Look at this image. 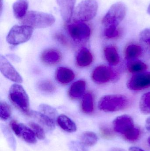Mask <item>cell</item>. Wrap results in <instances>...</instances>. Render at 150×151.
<instances>
[{
    "mask_svg": "<svg viewBox=\"0 0 150 151\" xmlns=\"http://www.w3.org/2000/svg\"><path fill=\"white\" fill-rule=\"evenodd\" d=\"M55 17L52 14L37 11L28 12L19 23L23 25L34 28H45L49 27L55 22Z\"/></svg>",
    "mask_w": 150,
    "mask_h": 151,
    "instance_id": "6da1fadb",
    "label": "cell"
},
{
    "mask_svg": "<svg viewBox=\"0 0 150 151\" xmlns=\"http://www.w3.org/2000/svg\"><path fill=\"white\" fill-rule=\"evenodd\" d=\"M98 8L96 0H83L75 9L72 19L74 22L90 21L96 17Z\"/></svg>",
    "mask_w": 150,
    "mask_h": 151,
    "instance_id": "7a4b0ae2",
    "label": "cell"
},
{
    "mask_svg": "<svg viewBox=\"0 0 150 151\" xmlns=\"http://www.w3.org/2000/svg\"><path fill=\"white\" fill-rule=\"evenodd\" d=\"M128 104L126 96L120 94L106 95L100 99L98 108L106 112H113L124 109Z\"/></svg>",
    "mask_w": 150,
    "mask_h": 151,
    "instance_id": "3957f363",
    "label": "cell"
},
{
    "mask_svg": "<svg viewBox=\"0 0 150 151\" xmlns=\"http://www.w3.org/2000/svg\"><path fill=\"white\" fill-rule=\"evenodd\" d=\"M9 99L18 109L24 113L30 112L29 97L23 88L18 84H13L10 88Z\"/></svg>",
    "mask_w": 150,
    "mask_h": 151,
    "instance_id": "277c9868",
    "label": "cell"
},
{
    "mask_svg": "<svg viewBox=\"0 0 150 151\" xmlns=\"http://www.w3.org/2000/svg\"><path fill=\"white\" fill-rule=\"evenodd\" d=\"M127 12L126 4L122 2H118L112 5L102 20L103 25L106 27H118L123 20Z\"/></svg>",
    "mask_w": 150,
    "mask_h": 151,
    "instance_id": "5b68a950",
    "label": "cell"
},
{
    "mask_svg": "<svg viewBox=\"0 0 150 151\" xmlns=\"http://www.w3.org/2000/svg\"><path fill=\"white\" fill-rule=\"evenodd\" d=\"M33 32V28L26 25L14 26L10 30L6 38L8 43L17 45L29 40Z\"/></svg>",
    "mask_w": 150,
    "mask_h": 151,
    "instance_id": "8992f818",
    "label": "cell"
},
{
    "mask_svg": "<svg viewBox=\"0 0 150 151\" xmlns=\"http://www.w3.org/2000/svg\"><path fill=\"white\" fill-rule=\"evenodd\" d=\"M68 31L71 38L78 42H85L91 35L90 27L84 22H74L68 26Z\"/></svg>",
    "mask_w": 150,
    "mask_h": 151,
    "instance_id": "52a82bcc",
    "label": "cell"
},
{
    "mask_svg": "<svg viewBox=\"0 0 150 151\" xmlns=\"http://www.w3.org/2000/svg\"><path fill=\"white\" fill-rule=\"evenodd\" d=\"M127 86L133 91L141 90L150 87V72L141 73L133 76L128 81Z\"/></svg>",
    "mask_w": 150,
    "mask_h": 151,
    "instance_id": "ba28073f",
    "label": "cell"
},
{
    "mask_svg": "<svg viewBox=\"0 0 150 151\" xmlns=\"http://www.w3.org/2000/svg\"><path fill=\"white\" fill-rule=\"evenodd\" d=\"M112 125L114 130L122 135L135 127L133 118L128 114H123L116 117L113 121Z\"/></svg>",
    "mask_w": 150,
    "mask_h": 151,
    "instance_id": "9c48e42d",
    "label": "cell"
},
{
    "mask_svg": "<svg viewBox=\"0 0 150 151\" xmlns=\"http://www.w3.org/2000/svg\"><path fill=\"white\" fill-rule=\"evenodd\" d=\"M0 70L3 75L10 81L18 83L23 82V78L11 64L3 56L0 57Z\"/></svg>",
    "mask_w": 150,
    "mask_h": 151,
    "instance_id": "30bf717a",
    "label": "cell"
},
{
    "mask_svg": "<svg viewBox=\"0 0 150 151\" xmlns=\"http://www.w3.org/2000/svg\"><path fill=\"white\" fill-rule=\"evenodd\" d=\"M112 70L106 65H99L96 67L92 72V77L95 82L104 83L109 81L113 77Z\"/></svg>",
    "mask_w": 150,
    "mask_h": 151,
    "instance_id": "8fae6325",
    "label": "cell"
},
{
    "mask_svg": "<svg viewBox=\"0 0 150 151\" xmlns=\"http://www.w3.org/2000/svg\"><path fill=\"white\" fill-rule=\"evenodd\" d=\"M61 16L67 23L70 22L75 10L76 0H56Z\"/></svg>",
    "mask_w": 150,
    "mask_h": 151,
    "instance_id": "7c38bea8",
    "label": "cell"
},
{
    "mask_svg": "<svg viewBox=\"0 0 150 151\" xmlns=\"http://www.w3.org/2000/svg\"><path fill=\"white\" fill-rule=\"evenodd\" d=\"M62 55L60 52L55 49H47L42 52L41 59L48 65L56 64L60 61Z\"/></svg>",
    "mask_w": 150,
    "mask_h": 151,
    "instance_id": "4fadbf2b",
    "label": "cell"
},
{
    "mask_svg": "<svg viewBox=\"0 0 150 151\" xmlns=\"http://www.w3.org/2000/svg\"><path fill=\"white\" fill-rule=\"evenodd\" d=\"M29 114L47 129L53 130L55 128L54 120L42 113L32 111H30Z\"/></svg>",
    "mask_w": 150,
    "mask_h": 151,
    "instance_id": "5bb4252c",
    "label": "cell"
},
{
    "mask_svg": "<svg viewBox=\"0 0 150 151\" xmlns=\"http://www.w3.org/2000/svg\"><path fill=\"white\" fill-rule=\"evenodd\" d=\"M75 77L74 72L64 67H60L56 71V79L60 83L66 84L72 81Z\"/></svg>",
    "mask_w": 150,
    "mask_h": 151,
    "instance_id": "9a60e30c",
    "label": "cell"
},
{
    "mask_svg": "<svg viewBox=\"0 0 150 151\" xmlns=\"http://www.w3.org/2000/svg\"><path fill=\"white\" fill-rule=\"evenodd\" d=\"M29 7L27 0H17L12 6L13 14L15 18L20 20L26 15Z\"/></svg>",
    "mask_w": 150,
    "mask_h": 151,
    "instance_id": "2e32d148",
    "label": "cell"
},
{
    "mask_svg": "<svg viewBox=\"0 0 150 151\" xmlns=\"http://www.w3.org/2000/svg\"><path fill=\"white\" fill-rule=\"evenodd\" d=\"M86 87V82L83 80H79L72 83L69 89L68 94L71 98L76 99L82 96Z\"/></svg>",
    "mask_w": 150,
    "mask_h": 151,
    "instance_id": "e0dca14e",
    "label": "cell"
},
{
    "mask_svg": "<svg viewBox=\"0 0 150 151\" xmlns=\"http://www.w3.org/2000/svg\"><path fill=\"white\" fill-rule=\"evenodd\" d=\"M92 55L90 50L86 48L81 49L77 56V63L80 67L88 66L92 63Z\"/></svg>",
    "mask_w": 150,
    "mask_h": 151,
    "instance_id": "ac0fdd59",
    "label": "cell"
},
{
    "mask_svg": "<svg viewBox=\"0 0 150 151\" xmlns=\"http://www.w3.org/2000/svg\"><path fill=\"white\" fill-rule=\"evenodd\" d=\"M57 122L59 126L66 132L73 133L77 130L75 123L64 114H61L57 117Z\"/></svg>",
    "mask_w": 150,
    "mask_h": 151,
    "instance_id": "d6986e66",
    "label": "cell"
},
{
    "mask_svg": "<svg viewBox=\"0 0 150 151\" xmlns=\"http://www.w3.org/2000/svg\"><path fill=\"white\" fill-rule=\"evenodd\" d=\"M104 54L107 61L111 65H117L119 62V56L114 47L108 46L105 48Z\"/></svg>",
    "mask_w": 150,
    "mask_h": 151,
    "instance_id": "ffe728a7",
    "label": "cell"
},
{
    "mask_svg": "<svg viewBox=\"0 0 150 151\" xmlns=\"http://www.w3.org/2000/svg\"><path fill=\"white\" fill-rule=\"evenodd\" d=\"M19 127L20 137H22L25 142L31 144L36 143L37 142L36 136L31 129L23 124H19Z\"/></svg>",
    "mask_w": 150,
    "mask_h": 151,
    "instance_id": "44dd1931",
    "label": "cell"
},
{
    "mask_svg": "<svg viewBox=\"0 0 150 151\" xmlns=\"http://www.w3.org/2000/svg\"><path fill=\"white\" fill-rule=\"evenodd\" d=\"M97 136L95 133L91 131H86L82 134L81 140L82 143L85 146L92 147L98 142Z\"/></svg>",
    "mask_w": 150,
    "mask_h": 151,
    "instance_id": "7402d4cb",
    "label": "cell"
},
{
    "mask_svg": "<svg viewBox=\"0 0 150 151\" xmlns=\"http://www.w3.org/2000/svg\"><path fill=\"white\" fill-rule=\"evenodd\" d=\"M142 49L140 46L135 44L129 45L125 50V57L129 60L134 59L141 55Z\"/></svg>",
    "mask_w": 150,
    "mask_h": 151,
    "instance_id": "603a6c76",
    "label": "cell"
},
{
    "mask_svg": "<svg viewBox=\"0 0 150 151\" xmlns=\"http://www.w3.org/2000/svg\"><path fill=\"white\" fill-rule=\"evenodd\" d=\"M82 108L83 111L85 113L90 114L93 111V97L91 93H87L84 96L82 100Z\"/></svg>",
    "mask_w": 150,
    "mask_h": 151,
    "instance_id": "cb8c5ba5",
    "label": "cell"
},
{
    "mask_svg": "<svg viewBox=\"0 0 150 151\" xmlns=\"http://www.w3.org/2000/svg\"><path fill=\"white\" fill-rule=\"evenodd\" d=\"M139 107L142 113L150 114V91L142 96L139 103Z\"/></svg>",
    "mask_w": 150,
    "mask_h": 151,
    "instance_id": "d4e9b609",
    "label": "cell"
},
{
    "mask_svg": "<svg viewBox=\"0 0 150 151\" xmlns=\"http://www.w3.org/2000/svg\"><path fill=\"white\" fill-rule=\"evenodd\" d=\"M129 71L131 73H141L147 70V66L143 62L141 61H132L127 65Z\"/></svg>",
    "mask_w": 150,
    "mask_h": 151,
    "instance_id": "484cf974",
    "label": "cell"
},
{
    "mask_svg": "<svg viewBox=\"0 0 150 151\" xmlns=\"http://www.w3.org/2000/svg\"><path fill=\"white\" fill-rule=\"evenodd\" d=\"M140 42L150 55V28L142 30L139 35Z\"/></svg>",
    "mask_w": 150,
    "mask_h": 151,
    "instance_id": "4316f807",
    "label": "cell"
},
{
    "mask_svg": "<svg viewBox=\"0 0 150 151\" xmlns=\"http://www.w3.org/2000/svg\"><path fill=\"white\" fill-rule=\"evenodd\" d=\"M141 129L137 127H135L130 131L126 133L123 136L125 140L128 142H134L137 141L141 137Z\"/></svg>",
    "mask_w": 150,
    "mask_h": 151,
    "instance_id": "83f0119b",
    "label": "cell"
},
{
    "mask_svg": "<svg viewBox=\"0 0 150 151\" xmlns=\"http://www.w3.org/2000/svg\"><path fill=\"white\" fill-rule=\"evenodd\" d=\"M11 115L10 106L5 102H1L0 104V116L1 119L7 120Z\"/></svg>",
    "mask_w": 150,
    "mask_h": 151,
    "instance_id": "f1b7e54d",
    "label": "cell"
},
{
    "mask_svg": "<svg viewBox=\"0 0 150 151\" xmlns=\"http://www.w3.org/2000/svg\"><path fill=\"white\" fill-rule=\"evenodd\" d=\"M29 125L38 139L41 140L45 139V131L41 126L37 123L32 122H29Z\"/></svg>",
    "mask_w": 150,
    "mask_h": 151,
    "instance_id": "f546056e",
    "label": "cell"
},
{
    "mask_svg": "<svg viewBox=\"0 0 150 151\" xmlns=\"http://www.w3.org/2000/svg\"><path fill=\"white\" fill-rule=\"evenodd\" d=\"M39 109L41 113L47 116L54 119L57 116L58 113L53 107L47 104H41L40 105Z\"/></svg>",
    "mask_w": 150,
    "mask_h": 151,
    "instance_id": "4dcf8cb0",
    "label": "cell"
},
{
    "mask_svg": "<svg viewBox=\"0 0 150 151\" xmlns=\"http://www.w3.org/2000/svg\"><path fill=\"white\" fill-rule=\"evenodd\" d=\"M39 89L42 91L51 92L55 89L53 84L50 81H43L40 82L38 85Z\"/></svg>",
    "mask_w": 150,
    "mask_h": 151,
    "instance_id": "1f68e13d",
    "label": "cell"
},
{
    "mask_svg": "<svg viewBox=\"0 0 150 151\" xmlns=\"http://www.w3.org/2000/svg\"><path fill=\"white\" fill-rule=\"evenodd\" d=\"M100 134L102 138L107 140H111L114 137L113 131L107 127H101L100 129Z\"/></svg>",
    "mask_w": 150,
    "mask_h": 151,
    "instance_id": "d6a6232c",
    "label": "cell"
},
{
    "mask_svg": "<svg viewBox=\"0 0 150 151\" xmlns=\"http://www.w3.org/2000/svg\"><path fill=\"white\" fill-rule=\"evenodd\" d=\"M105 36L108 39L115 38L119 35L117 27L111 26L106 27L104 32Z\"/></svg>",
    "mask_w": 150,
    "mask_h": 151,
    "instance_id": "836d02e7",
    "label": "cell"
},
{
    "mask_svg": "<svg viewBox=\"0 0 150 151\" xmlns=\"http://www.w3.org/2000/svg\"><path fill=\"white\" fill-rule=\"evenodd\" d=\"M71 148L75 151H88L85 148V145L82 143L78 142H71Z\"/></svg>",
    "mask_w": 150,
    "mask_h": 151,
    "instance_id": "e575fe53",
    "label": "cell"
},
{
    "mask_svg": "<svg viewBox=\"0 0 150 151\" xmlns=\"http://www.w3.org/2000/svg\"><path fill=\"white\" fill-rule=\"evenodd\" d=\"M11 127L17 136L20 137V127L19 124L15 121H12L10 123Z\"/></svg>",
    "mask_w": 150,
    "mask_h": 151,
    "instance_id": "d590c367",
    "label": "cell"
},
{
    "mask_svg": "<svg viewBox=\"0 0 150 151\" xmlns=\"http://www.w3.org/2000/svg\"><path fill=\"white\" fill-rule=\"evenodd\" d=\"M55 38L63 44H66L67 43V40H66V38L64 35H63L61 34H58L56 35Z\"/></svg>",
    "mask_w": 150,
    "mask_h": 151,
    "instance_id": "8d00e7d4",
    "label": "cell"
},
{
    "mask_svg": "<svg viewBox=\"0 0 150 151\" xmlns=\"http://www.w3.org/2000/svg\"><path fill=\"white\" fill-rule=\"evenodd\" d=\"M145 128L148 132H150V116L147 118L145 121Z\"/></svg>",
    "mask_w": 150,
    "mask_h": 151,
    "instance_id": "74e56055",
    "label": "cell"
},
{
    "mask_svg": "<svg viewBox=\"0 0 150 151\" xmlns=\"http://www.w3.org/2000/svg\"><path fill=\"white\" fill-rule=\"evenodd\" d=\"M129 151H145L141 148L135 146H132L129 149Z\"/></svg>",
    "mask_w": 150,
    "mask_h": 151,
    "instance_id": "f35d334b",
    "label": "cell"
},
{
    "mask_svg": "<svg viewBox=\"0 0 150 151\" xmlns=\"http://www.w3.org/2000/svg\"><path fill=\"white\" fill-rule=\"evenodd\" d=\"M109 151H127L125 150L124 149H121L119 148H113L109 150Z\"/></svg>",
    "mask_w": 150,
    "mask_h": 151,
    "instance_id": "ab89813d",
    "label": "cell"
},
{
    "mask_svg": "<svg viewBox=\"0 0 150 151\" xmlns=\"http://www.w3.org/2000/svg\"><path fill=\"white\" fill-rule=\"evenodd\" d=\"M147 12H148V14L150 15V4L148 7V9H147Z\"/></svg>",
    "mask_w": 150,
    "mask_h": 151,
    "instance_id": "60d3db41",
    "label": "cell"
},
{
    "mask_svg": "<svg viewBox=\"0 0 150 151\" xmlns=\"http://www.w3.org/2000/svg\"><path fill=\"white\" fill-rule=\"evenodd\" d=\"M148 143L149 144V145L150 146V136L149 137V138H148Z\"/></svg>",
    "mask_w": 150,
    "mask_h": 151,
    "instance_id": "b9f144b4",
    "label": "cell"
}]
</instances>
